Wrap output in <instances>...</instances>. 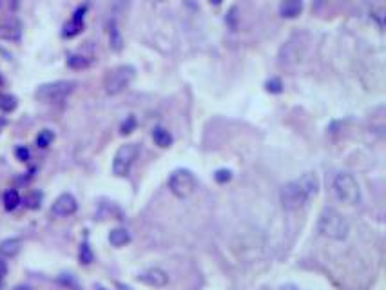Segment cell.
Masks as SVG:
<instances>
[{"instance_id":"obj_8","label":"cell","mask_w":386,"mask_h":290,"mask_svg":"<svg viewBox=\"0 0 386 290\" xmlns=\"http://www.w3.org/2000/svg\"><path fill=\"white\" fill-rule=\"evenodd\" d=\"M77 209H78L77 198L73 194H69V192H64V194H60L53 202L51 214L60 216V218H66V216H71V214L77 212Z\"/></svg>"},{"instance_id":"obj_4","label":"cell","mask_w":386,"mask_h":290,"mask_svg":"<svg viewBox=\"0 0 386 290\" xmlns=\"http://www.w3.org/2000/svg\"><path fill=\"white\" fill-rule=\"evenodd\" d=\"M134 77H136V69L132 65H118L111 71H107L103 78V91L111 96L120 95L131 85Z\"/></svg>"},{"instance_id":"obj_13","label":"cell","mask_w":386,"mask_h":290,"mask_svg":"<svg viewBox=\"0 0 386 290\" xmlns=\"http://www.w3.org/2000/svg\"><path fill=\"white\" fill-rule=\"evenodd\" d=\"M22 249V239L20 237H7L0 241V258H15Z\"/></svg>"},{"instance_id":"obj_30","label":"cell","mask_w":386,"mask_h":290,"mask_svg":"<svg viewBox=\"0 0 386 290\" xmlns=\"http://www.w3.org/2000/svg\"><path fill=\"white\" fill-rule=\"evenodd\" d=\"M96 290H107V289H103V287H100V285H98V287H96Z\"/></svg>"},{"instance_id":"obj_6","label":"cell","mask_w":386,"mask_h":290,"mask_svg":"<svg viewBox=\"0 0 386 290\" xmlns=\"http://www.w3.org/2000/svg\"><path fill=\"white\" fill-rule=\"evenodd\" d=\"M167 185H169V190L176 198L185 200V198H189L196 190L198 182H196V176L192 174V171H189V169H176V171H173L169 174Z\"/></svg>"},{"instance_id":"obj_14","label":"cell","mask_w":386,"mask_h":290,"mask_svg":"<svg viewBox=\"0 0 386 290\" xmlns=\"http://www.w3.org/2000/svg\"><path fill=\"white\" fill-rule=\"evenodd\" d=\"M129 241H131V234H129L127 229L118 227V229H113V231L109 232V243L113 247H118L120 249V247H125Z\"/></svg>"},{"instance_id":"obj_7","label":"cell","mask_w":386,"mask_h":290,"mask_svg":"<svg viewBox=\"0 0 386 290\" xmlns=\"http://www.w3.org/2000/svg\"><path fill=\"white\" fill-rule=\"evenodd\" d=\"M138 151L140 149H138L136 143H124V145H120V149L116 151L113 160V172L116 176H127L129 174L132 163L136 160Z\"/></svg>"},{"instance_id":"obj_28","label":"cell","mask_w":386,"mask_h":290,"mask_svg":"<svg viewBox=\"0 0 386 290\" xmlns=\"http://www.w3.org/2000/svg\"><path fill=\"white\" fill-rule=\"evenodd\" d=\"M13 290H36L35 287H31V285H17Z\"/></svg>"},{"instance_id":"obj_19","label":"cell","mask_w":386,"mask_h":290,"mask_svg":"<svg viewBox=\"0 0 386 290\" xmlns=\"http://www.w3.org/2000/svg\"><path fill=\"white\" fill-rule=\"evenodd\" d=\"M42 198H44V194H42L40 190H33V192H29V194L26 196L24 205L27 209H31V211H36L42 205Z\"/></svg>"},{"instance_id":"obj_3","label":"cell","mask_w":386,"mask_h":290,"mask_svg":"<svg viewBox=\"0 0 386 290\" xmlns=\"http://www.w3.org/2000/svg\"><path fill=\"white\" fill-rule=\"evenodd\" d=\"M334 194L341 203L345 205H357L361 202V189L357 180L352 176L350 172H339L334 178L332 184Z\"/></svg>"},{"instance_id":"obj_27","label":"cell","mask_w":386,"mask_h":290,"mask_svg":"<svg viewBox=\"0 0 386 290\" xmlns=\"http://www.w3.org/2000/svg\"><path fill=\"white\" fill-rule=\"evenodd\" d=\"M6 274H7V263L4 261V258H0V281L4 279Z\"/></svg>"},{"instance_id":"obj_17","label":"cell","mask_w":386,"mask_h":290,"mask_svg":"<svg viewBox=\"0 0 386 290\" xmlns=\"http://www.w3.org/2000/svg\"><path fill=\"white\" fill-rule=\"evenodd\" d=\"M2 202H4V209H6L7 212H13L22 203V200H20V194H18L17 189H9L4 192V200Z\"/></svg>"},{"instance_id":"obj_29","label":"cell","mask_w":386,"mask_h":290,"mask_svg":"<svg viewBox=\"0 0 386 290\" xmlns=\"http://www.w3.org/2000/svg\"><path fill=\"white\" fill-rule=\"evenodd\" d=\"M223 0H210V4H214V6H220Z\"/></svg>"},{"instance_id":"obj_15","label":"cell","mask_w":386,"mask_h":290,"mask_svg":"<svg viewBox=\"0 0 386 290\" xmlns=\"http://www.w3.org/2000/svg\"><path fill=\"white\" fill-rule=\"evenodd\" d=\"M153 140H154V143L158 147L167 149L171 147V143H173V134L165 127H154V131H153Z\"/></svg>"},{"instance_id":"obj_26","label":"cell","mask_w":386,"mask_h":290,"mask_svg":"<svg viewBox=\"0 0 386 290\" xmlns=\"http://www.w3.org/2000/svg\"><path fill=\"white\" fill-rule=\"evenodd\" d=\"M15 154H17V160H20V161H27L31 156L27 147H17L15 149Z\"/></svg>"},{"instance_id":"obj_9","label":"cell","mask_w":386,"mask_h":290,"mask_svg":"<svg viewBox=\"0 0 386 290\" xmlns=\"http://www.w3.org/2000/svg\"><path fill=\"white\" fill-rule=\"evenodd\" d=\"M138 281L143 285H149V287L161 289V287H165L169 283V276H167L165 270H161L158 266H153V268H147V270L138 274Z\"/></svg>"},{"instance_id":"obj_5","label":"cell","mask_w":386,"mask_h":290,"mask_svg":"<svg viewBox=\"0 0 386 290\" xmlns=\"http://www.w3.org/2000/svg\"><path fill=\"white\" fill-rule=\"evenodd\" d=\"M75 87H77V82H71V80L42 83L35 91V98L38 102H44V104H60V102L66 100L67 96L73 95Z\"/></svg>"},{"instance_id":"obj_16","label":"cell","mask_w":386,"mask_h":290,"mask_svg":"<svg viewBox=\"0 0 386 290\" xmlns=\"http://www.w3.org/2000/svg\"><path fill=\"white\" fill-rule=\"evenodd\" d=\"M109 44H111L113 51H122V48H124V38L120 35V29L114 20L109 26Z\"/></svg>"},{"instance_id":"obj_10","label":"cell","mask_w":386,"mask_h":290,"mask_svg":"<svg viewBox=\"0 0 386 290\" xmlns=\"http://www.w3.org/2000/svg\"><path fill=\"white\" fill-rule=\"evenodd\" d=\"M85 9L87 6H82L78 7L75 15L71 17V20L64 26V31H62V35L66 36V38H73V36H77L78 33H82L83 29V15H85Z\"/></svg>"},{"instance_id":"obj_18","label":"cell","mask_w":386,"mask_h":290,"mask_svg":"<svg viewBox=\"0 0 386 290\" xmlns=\"http://www.w3.org/2000/svg\"><path fill=\"white\" fill-rule=\"evenodd\" d=\"M67 65L71 67V69H87L91 65V60L87 56H83V54H71V56H67Z\"/></svg>"},{"instance_id":"obj_20","label":"cell","mask_w":386,"mask_h":290,"mask_svg":"<svg viewBox=\"0 0 386 290\" xmlns=\"http://www.w3.org/2000/svg\"><path fill=\"white\" fill-rule=\"evenodd\" d=\"M78 260H80V263H82V265H91V263H93V260H95V254H93V250H91L89 243H87V241H83L82 245H80Z\"/></svg>"},{"instance_id":"obj_23","label":"cell","mask_w":386,"mask_h":290,"mask_svg":"<svg viewBox=\"0 0 386 290\" xmlns=\"http://www.w3.org/2000/svg\"><path fill=\"white\" fill-rule=\"evenodd\" d=\"M214 180L218 184H229L232 180V171H229V169H218V171L214 172Z\"/></svg>"},{"instance_id":"obj_1","label":"cell","mask_w":386,"mask_h":290,"mask_svg":"<svg viewBox=\"0 0 386 290\" xmlns=\"http://www.w3.org/2000/svg\"><path fill=\"white\" fill-rule=\"evenodd\" d=\"M319 192V180L314 172H305L299 178L283 185L281 189V203L286 211H297L315 198Z\"/></svg>"},{"instance_id":"obj_31","label":"cell","mask_w":386,"mask_h":290,"mask_svg":"<svg viewBox=\"0 0 386 290\" xmlns=\"http://www.w3.org/2000/svg\"><path fill=\"white\" fill-rule=\"evenodd\" d=\"M153 2H167V0H153Z\"/></svg>"},{"instance_id":"obj_11","label":"cell","mask_w":386,"mask_h":290,"mask_svg":"<svg viewBox=\"0 0 386 290\" xmlns=\"http://www.w3.org/2000/svg\"><path fill=\"white\" fill-rule=\"evenodd\" d=\"M22 36V27L15 20L0 22V40H20Z\"/></svg>"},{"instance_id":"obj_21","label":"cell","mask_w":386,"mask_h":290,"mask_svg":"<svg viewBox=\"0 0 386 290\" xmlns=\"http://www.w3.org/2000/svg\"><path fill=\"white\" fill-rule=\"evenodd\" d=\"M54 140V134H53V131H49V129H44V131H40L38 132V136H36V145L40 149H46V147H49L51 145V142Z\"/></svg>"},{"instance_id":"obj_24","label":"cell","mask_w":386,"mask_h":290,"mask_svg":"<svg viewBox=\"0 0 386 290\" xmlns=\"http://www.w3.org/2000/svg\"><path fill=\"white\" fill-rule=\"evenodd\" d=\"M265 89H267L268 93H274V95H278L283 91V83H281L280 78H270L267 83H265Z\"/></svg>"},{"instance_id":"obj_25","label":"cell","mask_w":386,"mask_h":290,"mask_svg":"<svg viewBox=\"0 0 386 290\" xmlns=\"http://www.w3.org/2000/svg\"><path fill=\"white\" fill-rule=\"evenodd\" d=\"M134 127H136V120H134V116H129V118L122 124L120 132H122V134H131L132 131H134Z\"/></svg>"},{"instance_id":"obj_12","label":"cell","mask_w":386,"mask_h":290,"mask_svg":"<svg viewBox=\"0 0 386 290\" xmlns=\"http://www.w3.org/2000/svg\"><path fill=\"white\" fill-rule=\"evenodd\" d=\"M303 11V0H281L280 15L283 18H296Z\"/></svg>"},{"instance_id":"obj_2","label":"cell","mask_w":386,"mask_h":290,"mask_svg":"<svg viewBox=\"0 0 386 290\" xmlns=\"http://www.w3.org/2000/svg\"><path fill=\"white\" fill-rule=\"evenodd\" d=\"M317 232L323 237H328L334 241H343L348 237L350 225H348L345 216L337 212L335 209H325L317 219Z\"/></svg>"},{"instance_id":"obj_22","label":"cell","mask_w":386,"mask_h":290,"mask_svg":"<svg viewBox=\"0 0 386 290\" xmlns=\"http://www.w3.org/2000/svg\"><path fill=\"white\" fill-rule=\"evenodd\" d=\"M17 107V98L11 95H0V109L2 111H6V113H9V111H13Z\"/></svg>"}]
</instances>
